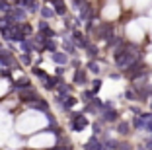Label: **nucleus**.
<instances>
[{
	"mask_svg": "<svg viewBox=\"0 0 152 150\" xmlns=\"http://www.w3.org/2000/svg\"><path fill=\"white\" fill-rule=\"evenodd\" d=\"M103 119H107V121H115L117 119V111H105V113H103Z\"/></svg>",
	"mask_w": 152,
	"mask_h": 150,
	"instance_id": "1",
	"label": "nucleus"
},
{
	"mask_svg": "<svg viewBox=\"0 0 152 150\" xmlns=\"http://www.w3.org/2000/svg\"><path fill=\"white\" fill-rule=\"evenodd\" d=\"M117 131H119V135H129V123H119Z\"/></svg>",
	"mask_w": 152,
	"mask_h": 150,
	"instance_id": "2",
	"label": "nucleus"
},
{
	"mask_svg": "<svg viewBox=\"0 0 152 150\" xmlns=\"http://www.w3.org/2000/svg\"><path fill=\"white\" fill-rule=\"evenodd\" d=\"M90 70L92 72H99V66L96 64V62H90Z\"/></svg>",
	"mask_w": 152,
	"mask_h": 150,
	"instance_id": "3",
	"label": "nucleus"
},
{
	"mask_svg": "<svg viewBox=\"0 0 152 150\" xmlns=\"http://www.w3.org/2000/svg\"><path fill=\"white\" fill-rule=\"evenodd\" d=\"M144 148H146V150H152V137L146 138V142H144Z\"/></svg>",
	"mask_w": 152,
	"mask_h": 150,
	"instance_id": "4",
	"label": "nucleus"
},
{
	"mask_svg": "<svg viewBox=\"0 0 152 150\" xmlns=\"http://www.w3.org/2000/svg\"><path fill=\"white\" fill-rule=\"evenodd\" d=\"M119 150H133V148H131V144H121Z\"/></svg>",
	"mask_w": 152,
	"mask_h": 150,
	"instance_id": "5",
	"label": "nucleus"
},
{
	"mask_svg": "<svg viewBox=\"0 0 152 150\" xmlns=\"http://www.w3.org/2000/svg\"><path fill=\"white\" fill-rule=\"evenodd\" d=\"M0 10H8V4H6V2H2V0H0Z\"/></svg>",
	"mask_w": 152,
	"mask_h": 150,
	"instance_id": "6",
	"label": "nucleus"
}]
</instances>
